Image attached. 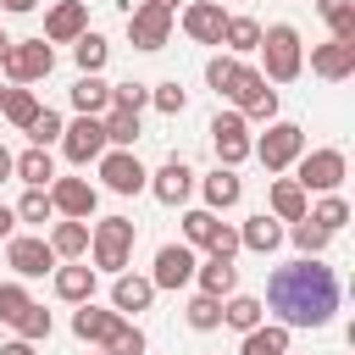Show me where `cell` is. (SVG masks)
I'll list each match as a JSON object with an SVG mask.
<instances>
[{"label":"cell","mask_w":355,"mask_h":355,"mask_svg":"<svg viewBox=\"0 0 355 355\" xmlns=\"http://www.w3.org/2000/svg\"><path fill=\"white\" fill-rule=\"evenodd\" d=\"M277 327H327L338 311V272L322 266V255H300L266 277V305Z\"/></svg>","instance_id":"1"},{"label":"cell","mask_w":355,"mask_h":355,"mask_svg":"<svg viewBox=\"0 0 355 355\" xmlns=\"http://www.w3.org/2000/svg\"><path fill=\"white\" fill-rule=\"evenodd\" d=\"M255 50L266 55V67H255L266 83H294V78L305 72V50H300V33H294L288 22L261 28V44H255Z\"/></svg>","instance_id":"2"},{"label":"cell","mask_w":355,"mask_h":355,"mask_svg":"<svg viewBox=\"0 0 355 355\" xmlns=\"http://www.w3.org/2000/svg\"><path fill=\"white\" fill-rule=\"evenodd\" d=\"M133 239H139V227H133L128 216H100V222L89 227V250H94V266L116 277V272L128 266V255H133Z\"/></svg>","instance_id":"3"},{"label":"cell","mask_w":355,"mask_h":355,"mask_svg":"<svg viewBox=\"0 0 355 355\" xmlns=\"http://www.w3.org/2000/svg\"><path fill=\"white\" fill-rule=\"evenodd\" d=\"M250 155H261L266 172H283V166H294L305 155V128L300 122H266V133L250 139Z\"/></svg>","instance_id":"4"},{"label":"cell","mask_w":355,"mask_h":355,"mask_svg":"<svg viewBox=\"0 0 355 355\" xmlns=\"http://www.w3.org/2000/svg\"><path fill=\"white\" fill-rule=\"evenodd\" d=\"M227 100L239 105V116H244V122H277V89H266V78H261L255 67H239V78H233Z\"/></svg>","instance_id":"5"},{"label":"cell","mask_w":355,"mask_h":355,"mask_svg":"<svg viewBox=\"0 0 355 355\" xmlns=\"http://www.w3.org/2000/svg\"><path fill=\"white\" fill-rule=\"evenodd\" d=\"M50 67H55V50L44 44V39H17L6 55H0V72L22 89V83H39V78H50Z\"/></svg>","instance_id":"6"},{"label":"cell","mask_w":355,"mask_h":355,"mask_svg":"<svg viewBox=\"0 0 355 355\" xmlns=\"http://www.w3.org/2000/svg\"><path fill=\"white\" fill-rule=\"evenodd\" d=\"M294 166H300V172H294V183H300L305 194H311V189H316V194H333V189L344 183V172H349L344 150H311V155H300Z\"/></svg>","instance_id":"7"},{"label":"cell","mask_w":355,"mask_h":355,"mask_svg":"<svg viewBox=\"0 0 355 355\" xmlns=\"http://www.w3.org/2000/svg\"><path fill=\"white\" fill-rule=\"evenodd\" d=\"M128 39H133V50H161V44L172 39V11L155 6V0L133 6V11H128Z\"/></svg>","instance_id":"8"},{"label":"cell","mask_w":355,"mask_h":355,"mask_svg":"<svg viewBox=\"0 0 355 355\" xmlns=\"http://www.w3.org/2000/svg\"><path fill=\"white\" fill-rule=\"evenodd\" d=\"M61 150H67V161L72 166H89V161H100L111 144H105V128H100V116H78V122H67L61 128Z\"/></svg>","instance_id":"9"},{"label":"cell","mask_w":355,"mask_h":355,"mask_svg":"<svg viewBox=\"0 0 355 355\" xmlns=\"http://www.w3.org/2000/svg\"><path fill=\"white\" fill-rule=\"evenodd\" d=\"M211 144H216V166H239L250 161V122L239 111H222L211 122Z\"/></svg>","instance_id":"10"},{"label":"cell","mask_w":355,"mask_h":355,"mask_svg":"<svg viewBox=\"0 0 355 355\" xmlns=\"http://www.w3.org/2000/svg\"><path fill=\"white\" fill-rule=\"evenodd\" d=\"M100 178H105L111 194H139V189L150 183V172L139 166L133 150H105V155H100Z\"/></svg>","instance_id":"11"},{"label":"cell","mask_w":355,"mask_h":355,"mask_svg":"<svg viewBox=\"0 0 355 355\" xmlns=\"http://www.w3.org/2000/svg\"><path fill=\"white\" fill-rule=\"evenodd\" d=\"M44 194H50V205H55L61 216H72V222H89V216H94V205H100L94 183H83V178H55Z\"/></svg>","instance_id":"12"},{"label":"cell","mask_w":355,"mask_h":355,"mask_svg":"<svg viewBox=\"0 0 355 355\" xmlns=\"http://www.w3.org/2000/svg\"><path fill=\"white\" fill-rule=\"evenodd\" d=\"M83 33H89V6H83V0L50 6V17H44V44H72V39H83Z\"/></svg>","instance_id":"13"},{"label":"cell","mask_w":355,"mask_h":355,"mask_svg":"<svg viewBox=\"0 0 355 355\" xmlns=\"http://www.w3.org/2000/svg\"><path fill=\"white\" fill-rule=\"evenodd\" d=\"M6 261H11L17 277H44V272H55V250H50L44 239H28V233L6 244Z\"/></svg>","instance_id":"14"},{"label":"cell","mask_w":355,"mask_h":355,"mask_svg":"<svg viewBox=\"0 0 355 355\" xmlns=\"http://www.w3.org/2000/svg\"><path fill=\"white\" fill-rule=\"evenodd\" d=\"M222 28H227V11H222L216 0L183 6V33H189L194 44H222Z\"/></svg>","instance_id":"15"},{"label":"cell","mask_w":355,"mask_h":355,"mask_svg":"<svg viewBox=\"0 0 355 355\" xmlns=\"http://www.w3.org/2000/svg\"><path fill=\"white\" fill-rule=\"evenodd\" d=\"M189 277H194V250H189V244H161L150 283H155V288H183Z\"/></svg>","instance_id":"16"},{"label":"cell","mask_w":355,"mask_h":355,"mask_svg":"<svg viewBox=\"0 0 355 355\" xmlns=\"http://www.w3.org/2000/svg\"><path fill=\"white\" fill-rule=\"evenodd\" d=\"M122 322H128V316H116V311H100L94 300H83V305H78V316H72V333H78L83 344H100V349H105V344L116 338V327H122Z\"/></svg>","instance_id":"17"},{"label":"cell","mask_w":355,"mask_h":355,"mask_svg":"<svg viewBox=\"0 0 355 355\" xmlns=\"http://www.w3.org/2000/svg\"><path fill=\"white\" fill-rule=\"evenodd\" d=\"M311 72L327 78V83H344V78L355 72V44H349V39H327V44H316V50H311Z\"/></svg>","instance_id":"18"},{"label":"cell","mask_w":355,"mask_h":355,"mask_svg":"<svg viewBox=\"0 0 355 355\" xmlns=\"http://www.w3.org/2000/svg\"><path fill=\"white\" fill-rule=\"evenodd\" d=\"M150 189H155V200H161V205H183V200L194 194V172H189V161H178V155H172V161L150 178Z\"/></svg>","instance_id":"19"},{"label":"cell","mask_w":355,"mask_h":355,"mask_svg":"<svg viewBox=\"0 0 355 355\" xmlns=\"http://www.w3.org/2000/svg\"><path fill=\"white\" fill-rule=\"evenodd\" d=\"M150 300H155V283H150V277L116 272V283H111V311H116V316H139V311H150Z\"/></svg>","instance_id":"20"},{"label":"cell","mask_w":355,"mask_h":355,"mask_svg":"<svg viewBox=\"0 0 355 355\" xmlns=\"http://www.w3.org/2000/svg\"><path fill=\"white\" fill-rule=\"evenodd\" d=\"M105 105H111V83H105L100 72H78V83H72V111H78V116H105Z\"/></svg>","instance_id":"21"},{"label":"cell","mask_w":355,"mask_h":355,"mask_svg":"<svg viewBox=\"0 0 355 355\" xmlns=\"http://www.w3.org/2000/svg\"><path fill=\"white\" fill-rule=\"evenodd\" d=\"M266 205H272V216H277V222H305L311 194H305L294 178H277V183H272V194H266Z\"/></svg>","instance_id":"22"},{"label":"cell","mask_w":355,"mask_h":355,"mask_svg":"<svg viewBox=\"0 0 355 355\" xmlns=\"http://www.w3.org/2000/svg\"><path fill=\"white\" fill-rule=\"evenodd\" d=\"M277 244H283V222H277V216H266V211H261V216H250V222L239 227V250H255V255H272Z\"/></svg>","instance_id":"23"},{"label":"cell","mask_w":355,"mask_h":355,"mask_svg":"<svg viewBox=\"0 0 355 355\" xmlns=\"http://www.w3.org/2000/svg\"><path fill=\"white\" fill-rule=\"evenodd\" d=\"M200 189H205V211H227V205H239V194H244V183H239L233 166H216Z\"/></svg>","instance_id":"24"},{"label":"cell","mask_w":355,"mask_h":355,"mask_svg":"<svg viewBox=\"0 0 355 355\" xmlns=\"http://www.w3.org/2000/svg\"><path fill=\"white\" fill-rule=\"evenodd\" d=\"M44 244L55 250V261H78V255L89 250V222H72V216H67V222H55V227H50V239H44Z\"/></svg>","instance_id":"25"},{"label":"cell","mask_w":355,"mask_h":355,"mask_svg":"<svg viewBox=\"0 0 355 355\" xmlns=\"http://www.w3.org/2000/svg\"><path fill=\"white\" fill-rule=\"evenodd\" d=\"M194 277H200V294H211V300H222V294L239 288V266L222 261V255H211L205 266H194Z\"/></svg>","instance_id":"26"},{"label":"cell","mask_w":355,"mask_h":355,"mask_svg":"<svg viewBox=\"0 0 355 355\" xmlns=\"http://www.w3.org/2000/svg\"><path fill=\"white\" fill-rule=\"evenodd\" d=\"M11 178H22L28 189H50V183H55V161H50V150H22L17 166H11Z\"/></svg>","instance_id":"27"},{"label":"cell","mask_w":355,"mask_h":355,"mask_svg":"<svg viewBox=\"0 0 355 355\" xmlns=\"http://www.w3.org/2000/svg\"><path fill=\"white\" fill-rule=\"evenodd\" d=\"M100 128H105V144H111V150H128V144L139 139V111H122V105H105V116H100Z\"/></svg>","instance_id":"28"},{"label":"cell","mask_w":355,"mask_h":355,"mask_svg":"<svg viewBox=\"0 0 355 355\" xmlns=\"http://www.w3.org/2000/svg\"><path fill=\"white\" fill-rule=\"evenodd\" d=\"M55 294L72 305L94 300V266H55Z\"/></svg>","instance_id":"29"},{"label":"cell","mask_w":355,"mask_h":355,"mask_svg":"<svg viewBox=\"0 0 355 355\" xmlns=\"http://www.w3.org/2000/svg\"><path fill=\"white\" fill-rule=\"evenodd\" d=\"M239 355H288V327H277V322H261V327H250Z\"/></svg>","instance_id":"30"},{"label":"cell","mask_w":355,"mask_h":355,"mask_svg":"<svg viewBox=\"0 0 355 355\" xmlns=\"http://www.w3.org/2000/svg\"><path fill=\"white\" fill-rule=\"evenodd\" d=\"M39 111H44V105L33 100V89H6V94H0V116H6L11 128H22V133H28V122H33Z\"/></svg>","instance_id":"31"},{"label":"cell","mask_w":355,"mask_h":355,"mask_svg":"<svg viewBox=\"0 0 355 355\" xmlns=\"http://www.w3.org/2000/svg\"><path fill=\"white\" fill-rule=\"evenodd\" d=\"M222 44H227L233 55H250V50L261 44V22H255V17H227V28H222Z\"/></svg>","instance_id":"32"},{"label":"cell","mask_w":355,"mask_h":355,"mask_svg":"<svg viewBox=\"0 0 355 355\" xmlns=\"http://www.w3.org/2000/svg\"><path fill=\"white\" fill-rule=\"evenodd\" d=\"M261 316H266V311H261V300H255V294H233V300L222 305V322H227V327H239V333L261 327Z\"/></svg>","instance_id":"33"},{"label":"cell","mask_w":355,"mask_h":355,"mask_svg":"<svg viewBox=\"0 0 355 355\" xmlns=\"http://www.w3.org/2000/svg\"><path fill=\"white\" fill-rule=\"evenodd\" d=\"M316 11L333 28V39H349L355 44V0H316Z\"/></svg>","instance_id":"34"},{"label":"cell","mask_w":355,"mask_h":355,"mask_svg":"<svg viewBox=\"0 0 355 355\" xmlns=\"http://www.w3.org/2000/svg\"><path fill=\"white\" fill-rule=\"evenodd\" d=\"M211 239H216V211H205V205L189 211L183 216V244L189 250H211Z\"/></svg>","instance_id":"35"},{"label":"cell","mask_w":355,"mask_h":355,"mask_svg":"<svg viewBox=\"0 0 355 355\" xmlns=\"http://www.w3.org/2000/svg\"><path fill=\"white\" fill-rule=\"evenodd\" d=\"M105 55H111V44H105L100 33L72 39V61H78V72H100V67H105Z\"/></svg>","instance_id":"36"},{"label":"cell","mask_w":355,"mask_h":355,"mask_svg":"<svg viewBox=\"0 0 355 355\" xmlns=\"http://www.w3.org/2000/svg\"><path fill=\"white\" fill-rule=\"evenodd\" d=\"M61 128H67V122H61V111H50V105H44V111L28 122V139H33V150H50V144L61 139Z\"/></svg>","instance_id":"37"},{"label":"cell","mask_w":355,"mask_h":355,"mask_svg":"<svg viewBox=\"0 0 355 355\" xmlns=\"http://www.w3.org/2000/svg\"><path fill=\"white\" fill-rule=\"evenodd\" d=\"M305 222H316V227H322V233H338V227H344V222H349V205H344V200H338V194H327V200H322V205H316V211H305Z\"/></svg>","instance_id":"38"},{"label":"cell","mask_w":355,"mask_h":355,"mask_svg":"<svg viewBox=\"0 0 355 355\" xmlns=\"http://www.w3.org/2000/svg\"><path fill=\"white\" fill-rule=\"evenodd\" d=\"M11 327H17V338H22V344H39V338H50V311H44V305H28Z\"/></svg>","instance_id":"39"},{"label":"cell","mask_w":355,"mask_h":355,"mask_svg":"<svg viewBox=\"0 0 355 355\" xmlns=\"http://www.w3.org/2000/svg\"><path fill=\"white\" fill-rule=\"evenodd\" d=\"M239 67H244L239 55H211V61H205V83H211L216 94H227V89H233V78H239Z\"/></svg>","instance_id":"40"},{"label":"cell","mask_w":355,"mask_h":355,"mask_svg":"<svg viewBox=\"0 0 355 355\" xmlns=\"http://www.w3.org/2000/svg\"><path fill=\"white\" fill-rule=\"evenodd\" d=\"M189 327H200V333L222 327V300H211V294H194V300H189Z\"/></svg>","instance_id":"41"},{"label":"cell","mask_w":355,"mask_h":355,"mask_svg":"<svg viewBox=\"0 0 355 355\" xmlns=\"http://www.w3.org/2000/svg\"><path fill=\"white\" fill-rule=\"evenodd\" d=\"M150 100H155V111H161V116H178V111L189 105V94H183V83H178V78L155 83V89H150Z\"/></svg>","instance_id":"42"},{"label":"cell","mask_w":355,"mask_h":355,"mask_svg":"<svg viewBox=\"0 0 355 355\" xmlns=\"http://www.w3.org/2000/svg\"><path fill=\"white\" fill-rule=\"evenodd\" d=\"M50 216H55V205H50L44 189H28V194L17 200V222H50Z\"/></svg>","instance_id":"43"},{"label":"cell","mask_w":355,"mask_h":355,"mask_svg":"<svg viewBox=\"0 0 355 355\" xmlns=\"http://www.w3.org/2000/svg\"><path fill=\"white\" fill-rule=\"evenodd\" d=\"M288 239H294V250H300V255H322L333 233H322L316 222H294V227H288Z\"/></svg>","instance_id":"44"},{"label":"cell","mask_w":355,"mask_h":355,"mask_svg":"<svg viewBox=\"0 0 355 355\" xmlns=\"http://www.w3.org/2000/svg\"><path fill=\"white\" fill-rule=\"evenodd\" d=\"M111 105H122V111H144V105H150V89L133 83V78H128V83H111Z\"/></svg>","instance_id":"45"},{"label":"cell","mask_w":355,"mask_h":355,"mask_svg":"<svg viewBox=\"0 0 355 355\" xmlns=\"http://www.w3.org/2000/svg\"><path fill=\"white\" fill-rule=\"evenodd\" d=\"M28 305H33V300H28V288H22V283H0V322H17Z\"/></svg>","instance_id":"46"},{"label":"cell","mask_w":355,"mask_h":355,"mask_svg":"<svg viewBox=\"0 0 355 355\" xmlns=\"http://www.w3.org/2000/svg\"><path fill=\"white\" fill-rule=\"evenodd\" d=\"M105 355H144V333L122 322V327H116V338L105 344Z\"/></svg>","instance_id":"47"},{"label":"cell","mask_w":355,"mask_h":355,"mask_svg":"<svg viewBox=\"0 0 355 355\" xmlns=\"http://www.w3.org/2000/svg\"><path fill=\"white\" fill-rule=\"evenodd\" d=\"M233 250H239V227H227V222H216V239H211V255H222V261H233Z\"/></svg>","instance_id":"48"},{"label":"cell","mask_w":355,"mask_h":355,"mask_svg":"<svg viewBox=\"0 0 355 355\" xmlns=\"http://www.w3.org/2000/svg\"><path fill=\"white\" fill-rule=\"evenodd\" d=\"M0 355H33V344H22V338H11V344H0Z\"/></svg>","instance_id":"49"},{"label":"cell","mask_w":355,"mask_h":355,"mask_svg":"<svg viewBox=\"0 0 355 355\" xmlns=\"http://www.w3.org/2000/svg\"><path fill=\"white\" fill-rule=\"evenodd\" d=\"M11 166H17V155H11V150H6V144H0V183H6V178H11Z\"/></svg>","instance_id":"50"},{"label":"cell","mask_w":355,"mask_h":355,"mask_svg":"<svg viewBox=\"0 0 355 355\" xmlns=\"http://www.w3.org/2000/svg\"><path fill=\"white\" fill-rule=\"evenodd\" d=\"M0 6H6V11H33L39 0H0Z\"/></svg>","instance_id":"51"},{"label":"cell","mask_w":355,"mask_h":355,"mask_svg":"<svg viewBox=\"0 0 355 355\" xmlns=\"http://www.w3.org/2000/svg\"><path fill=\"white\" fill-rule=\"evenodd\" d=\"M11 222H17V211H6V205H0V239L11 233Z\"/></svg>","instance_id":"52"},{"label":"cell","mask_w":355,"mask_h":355,"mask_svg":"<svg viewBox=\"0 0 355 355\" xmlns=\"http://www.w3.org/2000/svg\"><path fill=\"white\" fill-rule=\"evenodd\" d=\"M155 6H166V11H178V0H155Z\"/></svg>","instance_id":"53"},{"label":"cell","mask_w":355,"mask_h":355,"mask_svg":"<svg viewBox=\"0 0 355 355\" xmlns=\"http://www.w3.org/2000/svg\"><path fill=\"white\" fill-rule=\"evenodd\" d=\"M6 50H11V39H6V33H0V55H6Z\"/></svg>","instance_id":"54"},{"label":"cell","mask_w":355,"mask_h":355,"mask_svg":"<svg viewBox=\"0 0 355 355\" xmlns=\"http://www.w3.org/2000/svg\"><path fill=\"white\" fill-rule=\"evenodd\" d=\"M94 355H105V349H94Z\"/></svg>","instance_id":"55"},{"label":"cell","mask_w":355,"mask_h":355,"mask_svg":"<svg viewBox=\"0 0 355 355\" xmlns=\"http://www.w3.org/2000/svg\"><path fill=\"white\" fill-rule=\"evenodd\" d=\"M0 94H6V89H0Z\"/></svg>","instance_id":"56"}]
</instances>
